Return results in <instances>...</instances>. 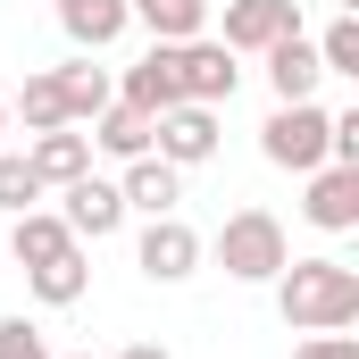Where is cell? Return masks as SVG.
Listing matches in <instances>:
<instances>
[{
  "label": "cell",
  "instance_id": "6da1fadb",
  "mask_svg": "<svg viewBox=\"0 0 359 359\" xmlns=\"http://www.w3.org/2000/svg\"><path fill=\"white\" fill-rule=\"evenodd\" d=\"M276 318L292 334L359 326V268H343V259H284L276 268Z\"/></svg>",
  "mask_w": 359,
  "mask_h": 359
},
{
  "label": "cell",
  "instance_id": "7a4b0ae2",
  "mask_svg": "<svg viewBox=\"0 0 359 359\" xmlns=\"http://www.w3.org/2000/svg\"><path fill=\"white\" fill-rule=\"evenodd\" d=\"M217 268L234 276V284H276V268L292 259V243H284V226H276V209H234L226 226H217Z\"/></svg>",
  "mask_w": 359,
  "mask_h": 359
},
{
  "label": "cell",
  "instance_id": "3957f363",
  "mask_svg": "<svg viewBox=\"0 0 359 359\" xmlns=\"http://www.w3.org/2000/svg\"><path fill=\"white\" fill-rule=\"evenodd\" d=\"M326 126H334V109H318V100H276V117L259 126V151H268L276 168L309 176V168H326Z\"/></svg>",
  "mask_w": 359,
  "mask_h": 359
},
{
  "label": "cell",
  "instance_id": "277c9868",
  "mask_svg": "<svg viewBox=\"0 0 359 359\" xmlns=\"http://www.w3.org/2000/svg\"><path fill=\"white\" fill-rule=\"evenodd\" d=\"M234 84H243V67H234V50H226L217 34H192V42H176V92H184V100L226 109V100H234Z\"/></svg>",
  "mask_w": 359,
  "mask_h": 359
},
{
  "label": "cell",
  "instance_id": "5b68a950",
  "mask_svg": "<svg viewBox=\"0 0 359 359\" xmlns=\"http://www.w3.org/2000/svg\"><path fill=\"white\" fill-rule=\"evenodd\" d=\"M126 217H134V209H126V192H117L109 176H76V184H59V226H67L76 243H109Z\"/></svg>",
  "mask_w": 359,
  "mask_h": 359
},
{
  "label": "cell",
  "instance_id": "8992f818",
  "mask_svg": "<svg viewBox=\"0 0 359 359\" xmlns=\"http://www.w3.org/2000/svg\"><path fill=\"white\" fill-rule=\"evenodd\" d=\"M201 259H209V243L184 217H151L142 243H134V268L151 276V284H184V276H201Z\"/></svg>",
  "mask_w": 359,
  "mask_h": 359
},
{
  "label": "cell",
  "instance_id": "52a82bcc",
  "mask_svg": "<svg viewBox=\"0 0 359 359\" xmlns=\"http://www.w3.org/2000/svg\"><path fill=\"white\" fill-rule=\"evenodd\" d=\"M284 34H301V8H292V0H226V17H217V42H226L234 59H259Z\"/></svg>",
  "mask_w": 359,
  "mask_h": 359
},
{
  "label": "cell",
  "instance_id": "ba28073f",
  "mask_svg": "<svg viewBox=\"0 0 359 359\" xmlns=\"http://www.w3.org/2000/svg\"><path fill=\"white\" fill-rule=\"evenodd\" d=\"M151 151H159L168 168H201V159H217V109H201V100L159 109V117H151Z\"/></svg>",
  "mask_w": 359,
  "mask_h": 359
},
{
  "label": "cell",
  "instance_id": "9c48e42d",
  "mask_svg": "<svg viewBox=\"0 0 359 359\" xmlns=\"http://www.w3.org/2000/svg\"><path fill=\"white\" fill-rule=\"evenodd\" d=\"M301 217L318 226V234H351L359 226V168H309V192H301Z\"/></svg>",
  "mask_w": 359,
  "mask_h": 359
},
{
  "label": "cell",
  "instance_id": "30bf717a",
  "mask_svg": "<svg viewBox=\"0 0 359 359\" xmlns=\"http://www.w3.org/2000/svg\"><path fill=\"white\" fill-rule=\"evenodd\" d=\"M117 100L126 109H142V117H159V109H176V42H151L134 67H126V84H117Z\"/></svg>",
  "mask_w": 359,
  "mask_h": 359
},
{
  "label": "cell",
  "instance_id": "8fae6325",
  "mask_svg": "<svg viewBox=\"0 0 359 359\" xmlns=\"http://www.w3.org/2000/svg\"><path fill=\"white\" fill-rule=\"evenodd\" d=\"M25 168L42 176V192H59V184L92 176V134H76V126H50V134H34V142H25Z\"/></svg>",
  "mask_w": 359,
  "mask_h": 359
},
{
  "label": "cell",
  "instance_id": "7c38bea8",
  "mask_svg": "<svg viewBox=\"0 0 359 359\" xmlns=\"http://www.w3.org/2000/svg\"><path fill=\"white\" fill-rule=\"evenodd\" d=\"M259 59H268L276 100H318V84H326V59H318V42H309V34H284V42H268Z\"/></svg>",
  "mask_w": 359,
  "mask_h": 359
},
{
  "label": "cell",
  "instance_id": "4fadbf2b",
  "mask_svg": "<svg viewBox=\"0 0 359 359\" xmlns=\"http://www.w3.org/2000/svg\"><path fill=\"white\" fill-rule=\"evenodd\" d=\"M117 192H126V209H142V217H176V201H184V168H168L159 151H142V159H126Z\"/></svg>",
  "mask_w": 359,
  "mask_h": 359
},
{
  "label": "cell",
  "instance_id": "5bb4252c",
  "mask_svg": "<svg viewBox=\"0 0 359 359\" xmlns=\"http://www.w3.org/2000/svg\"><path fill=\"white\" fill-rule=\"evenodd\" d=\"M126 25H134L126 0H59V34H67L76 50H109Z\"/></svg>",
  "mask_w": 359,
  "mask_h": 359
},
{
  "label": "cell",
  "instance_id": "9a60e30c",
  "mask_svg": "<svg viewBox=\"0 0 359 359\" xmlns=\"http://www.w3.org/2000/svg\"><path fill=\"white\" fill-rule=\"evenodd\" d=\"M25 292L42 301V309H76L92 292V259H84V243L76 251H59V259H42V268H25Z\"/></svg>",
  "mask_w": 359,
  "mask_h": 359
},
{
  "label": "cell",
  "instance_id": "2e32d148",
  "mask_svg": "<svg viewBox=\"0 0 359 359\" xmlns=\"http://www.w3.org/2000/svg\"><path fill=\"white\" fill-rule=\"evenodd\" d=\"M50 76H59V109H67V126H92V117L117 100L109 67H92V50H84V59H67V67H50Z\"/></svg>",
  "mask_w": 359,
  "mask_h": 359
},
{
  "label": "cell",
  "instance_id": "e0dca14e",
  "mask_svg": "<svg viewBox=\"0 0 359 359\" xmlns=\"http://www.w3.org/2000/svg\"><path fill=\"white\" fill-rule=\"evenodd\" d=\"M59 251H76V234L59 226V209H25V217H8V259H17V268H42V259H59Z\"/></svg>",
  "mask_w": 359,
  "mask_h": 359
},
{
  "label": "cell",
  "instance_id": "ac0fdd59",
  "mask_svg": "<svg viewBox=\"0 0 359 359\" xmlns=\"http://www.w3.org/2000/svg\"><path fill=\"white\" fill-rule=\"evenodd\" d=\"M134 25H151V42H192L209 34V0H126Z\"/></svg>",
  "mask_w": 359,
  "mask_h": 359
},
{
  "label": "cell",
  "instance_id": "d6986e66",
  "mask_svg": "<svg viewBox=\"0 0 359 359\" xmlns=\"http://www.w3.org/2000/svg\"><path fill=\"white\" fill-rule=\"evenodd\" d=\"M92 151H109V159H142V151H151V117L126 109V100H109V109L92 117Z\"/></svg>",
  "mask_w": 359,
  "mask_h": 359
},
{
  "label": "cell",
  "instance_id": "ffe728a7",
  "mask_svg": "<svg viewBox=\"0 0 359 359\" xmlns=\"http://www.w3.org/2000/svg\"><path fill=\"white\" fill-rule=\"evenodd\" d=\"M17 117H25V134H50V126H67V109H59V76H50V67L17 84Z\"/></svg>",
  "mask_w": 359,
  "mask_h": 359
},
{
  "label": "cell",
  "instance_id": "44dd1931",
  "mask_svg": "<svg viewBox=\"0 0 359 359\" xmlns=\"http://www.w3.org/2000/svg\"><path fill=\"white\" fill-rule=\"evenodd\" d=\"M42 209V176L25 168V151H0V217H25Z\"/></svg>",
  "mask_w": 359,
  "mask_h": 359
},
{
  "label": "cell",
  "instance_id": "7402d4cb",
  "mask_svg": "<svg viewBox=\"0 0 359 359\" xmlns=\"http://www.w3.org/2000/svg\"><path fill=\"white\" fill-rule=\"evenodd\" d=\"M318 59H326V76H359V17H334L318 34Z\"/></svg>",
  "mask_w": 359,
  "mask_h": 359
},
{
  "label": "cell",
  "instance_id": "603a6c76",
  "mask_svg": "<svg viewBox=\"0 0 359 359\" xmlns=\"http://www.w3.org/2000/svg\"><path fill=\"white\" fill-rule=\"evenodd\" d=\"M0 359H50L42 326H34V318H0Z\"/></svg>",
  "mask_w": 359,
  "mask_h": 359
},
{
  "label": "cell",
  "instance_id": "cb8c5ba5",
  "mask_svg": "<svg viewBox=\"0 0 359 359\" xmlns=\"http://www.w3.org/2000/svg\"><path fill=\"white\" fill-rule=\"evenodd\" d=\"M292 359H359V334H343V326H334V334H309Z\"/></svg>",
  "mask_w": 359,
  "mask_h": 359
},
{
  "label": "cell",
  "instance_id": "d4e9b609",
  "mask_svg": "<svg viewBox=\"0 0 359 359\" xmlns=\"http://www.w3.org/2000/svg\"><path fill=\"white\" fill-rule=\"evenodd\" d=\"M117 359H176V351H168V343H126Z\"/></svg>",
  "mask_w": 359,
  "mask_h": 359
},
{
  "label": "cell",
  "instance_id": "484cf974",
  "mask_svg": "<svg viewBox=\"0 0 359 359\" xmlns=\"http://www.w3.org/2000/svg\"><path fill=\"white\" fill-rule=\"evenodd\" d=\"M334 8H343V17H359V0H334Z\"/></svg>",
  "mask_w": 359,
  "mask_h": 359
},
{
  "label": "cell",
  "instance_id": "4316f807",
  "mask_svg": "<svg viewBox=\"0 0 359 359\" xmlns=\"http://www.w3.org/2000/svg\"><path fill=\"white\" fill-rule=\"evenodd\" d=\"M0 134H8V100H0Z\"/></svg>",
  "mask_w": 359,
  "mask_h": 359
},
{
  "label": "cell",
  "instance_id": "83f0119b",
  "mask_svg": "<svg viewBox=\"0 0 359 359\" xmlns=\"http://www.w3.org/2000/svg\"><path fill=\"white\" fill-rule=\"evenodd\" d=\"M76 359H92V351H76Z\"/></svg>",
  "mask_w": 359,
  "mask_h": 359
}]
</instances>
